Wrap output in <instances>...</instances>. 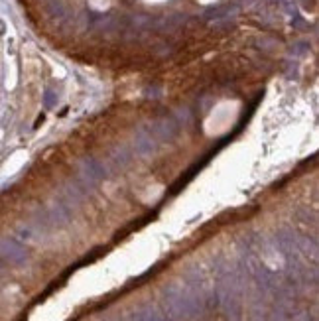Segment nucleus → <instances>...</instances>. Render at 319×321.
<instances>
[{"mask_svg": "<svg viewBox=\"0 0 319 321\" xmlns=\"http://www.w3.org/2000/svg\"><path fill=\"white\" fill-rule=\"evenodd\" d=\"M0 254L14 264H20V262L26 260V250L10 239H0Z\"/></svg>", "mask_w": 319, "mask_h": 321, "instance_id": "f257e3e1", "label": "nucleus"}]
</instances>
